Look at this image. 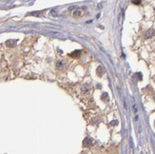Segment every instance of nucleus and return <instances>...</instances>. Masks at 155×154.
Instances as JSON below:
<instances>
[{
  "instance_id": "1",
  "label": "nucleus",
  "mask_w": 155,
  "mask_h": 154,
  "mask_svg": "<svg viewBox=\"0 0 155 154\" xmlns=\"http://www.w3.org/2000/svg\"><path fill=\"white\" fill-rule=\"evenodd\" d=\"M83 145H84V147H87V148L91 147L93 145V140L90 137H87V138H85V140L83 142Z\"/></svg>"
},
{
  "instance_id": "8",
  "label": "nucleus",
  "mask_w": 155,
  "mask_h": 154,
  "mask_svg": "<svg viewBox=\"0 0 155 154\" xmlns=\"http://www.w3.org/2000/svg\"><path fill=\"white\" fill-rule=\"evenodd\" d=\"M140 3H141V1H140V0H138V1H133L134 5H139Z\"/></svg>"
},
{
  "instance_id": "6",
  "label": "nucleus",
  "mask_w": 155,
  "mask_h": 154,
  "mask_svg": "<svg viewBox=\"0 0 155 154\" xmlns=\"http://www.w3.org/2000/svg\"><path fill=\"white\" fill-rule=\"evenodd\" d=\"M152 33H153V30L150 29V30H149L147 33H145V37H146V38H149V37H150V36L152 35Z\"/></svg>"
},
{
  "instance_id": "9",
  "label": "nucleus",
  "mask_w": 155,
  "mask_h": 154,
  "mask_svg": "<svg viewBox=\"0 0 155 154\" xmlns=\"http://www.w3.org/2000/svg\"><path fill=\"white\" fill-rule=\"evenodd\" d=\"M81 13L79 12V11H76V12H74V16H77V15H80Z\"/></svg>"
},
{
  "instance_id": "2",
  "label": "nucleus",
  "mask_w": 155,
  "mask_h": 154,
  "mask_svg": "<svg viewBox=\"0 0 155 154\" xmlns=\"http://www.w3.org/2000/svg\"><path fill=\"white\" fill-rule=\"evenodd\" d=\"M17 43V40H15V39H9V40H8L7 42H6V45H7V46H9V47H12V46H15V45Z\"/></svg>"
},
{
  "instance_id": "10",
  "label": "nucleus",
  "mask_w": 155,
  "mask_h": 154,
  "mask_svg": "<svg viewBox=\"0 0 155 154\" xmlns=\"http://www.w3.org/2000/svg\"><path fill=\"white\" fill-rule=\"evenodd\" d=\"M113 124H117V121H114L112 122H111V125H113Z\"/></svg>"
},
{
  "instance_id": "3",
  "label": "nucleus",
  "mask_w": 155,
  "mask_h": 154,
  "mask_svg": "<svg viewBox=\"0 0 155 154\" xmlns=\"http://www.w3.org/2000/svg\"><path fill=\"white\" fill-rule=\"evenodd\" d=\"M57 69H59V70H62V69H64V67H65V63H64V61L63 60H59L58 62H57Z\"/></svg>"
},
{
  "instance_id": "4",
  "label": "nucleus",
  "mask_w": 155,
  "mask_h": 154,
  "mask_svg": "<svg viewBox=\"0 0 155 154\" xmlns=\"http://www.w3.org/2000/svg\"><path fill=\"white\" fill-rule=\"evenodd\" d=\"M97 73H98V75H99V76L103 75V74L105 73V69H104L103 67L100 66L99 68H98V70H97Z\"/></svg>"
},
{
  "instance_id": "5",
  "label": "nucleus",
  "mask_w": 155,
  "mask_h": 154,
  "mask_svg": "<svg viewBox=\"0 0 155 154\" xmlns=\"http://www.w3.org/2000/svg\"><path fill=\"white\" fill-rule=\"evenodd\" d=\"M80 54H81V50H75V51L72 52V53L70 54V56H71L72 58H77V57L80 56Z\"/></svg>"
},
{
  "instance_id": "7",
  "label": "nucleus",
  "mask_w": 155,
  "mask_h": 154,
  "mask_svg": "<svg viewBox=\"0 0 155 154\" xmlns=\"http://www.w3.org/2000/svg\"><path fill=\"white\" fill-rule=\"evenodd\" d=\"M137 79H138V80H142V74H141L140 72H139V73L137 72Z\"/></svg>"
}]
</instances>
